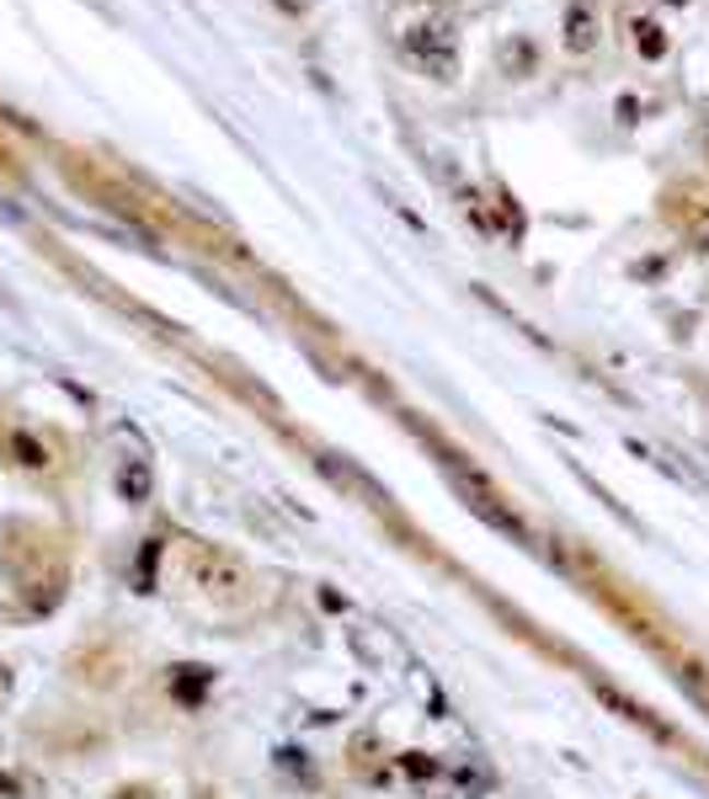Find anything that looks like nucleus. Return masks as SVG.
<instances>
[{
	"label": "nucleus",
	"mask_w": 709,
	"mask_h": 799,
	"mask_svg": "<svg viewBox=\"0 0 709 799\" xmlns=\"http://www.w3.org/2000/svg\"><path fill=\"white\" fill-rule=\"evenodd\" d=\"M592 693H597V698H603V704H608V709H614L619 719H629V725H640L646 736H656V741H672V730H667V725H662V719H651L646 709H640V704H635V698H625V693H619L614 682H592Z\"/></svg>",
	"instance_id": "5"
},
{
	"label": "nucleus",
	"mask_w": 709,
	"mask_h": 799,
	"mask_svg": "<svg viewBox=\"0 0 709 799\" xmlns=\"http://www.w3.org/2000/svg\"><path fill=\"white\" fill-rule=\"evenodd\" d=\"M672 5H683V0H672Z\"/></svg>",
	"instance_id": "18"
},
{
	"label": "nucleus",
	"mask_w": 709,
	"mask_h": 799,
	"mask_svg": "<svg viewBox=\"0 0 709 799\" xmlns=\"http://www.w3.org/2000/svg\"><path fill=\"white\" fill-rule=\"evenodd\" d=\"M11 459H16L22 470H48V464H54V453H48L33 432H11Z\"/></svg>",
	"instance_id": "11"
},
{
	"label": "nucleus",
	"mask_w": 709,
	"mask_h": 799,
	"mask_svg": "<svg viewBox=\"0 0 709 799\" xmlns=\"http://www.w3.org/2000/svg\"><path fill=\"white\" fill-rule=\"evenodd\" d=\"M400 54L417 65L427 80H454L460 76V33L438 5H421L417 16L400 27Z\"/></svg>",
	"instance_id": "1"
},
{
	"label": "nucleus",
	"mask_w": 709,
	"mask_h": 799,
	"mask_svg": "<svg viewBox=\"0 0 709 799\" xmlns=\"http://www.w3.org/2000/svg\"><path fill=\"white\" fill-rule=\"evenodd\" d=\"M22 795V778L16 773H0V799H16Z\"/></svg>",
	"instance_id": "15"
},
{
	"label": "nucleus",
	"mask_w": 709,
	"mask_h": 799,
	"mask_svg": "<svg viewBox=\"0 0 709 799\" xmlns=\"http://www.w3.org/2000/svg\"><path fill=\"white\" fill-rule=\"evenodd\" d=\"M501 70H507V76L512 80H523V76H534V70H539V48H534V43L523 38V33H518V38H507L501 43Z\"/></svg>",
	"instance_id": "8"
},
{
	"label": "nucleus",
	"mask_w": 709,
	"mask_h": 799,
	"mask_svg": "<svg viewBox=\"0 0 709 799\" xmlns=\"http://www.w3.org/2000/svg\"><path fill=\"white\" fill-rule=\"evenodd\" d=\"M400 767H406V778H438V762L427 757V752H406Z\"/></svg>",
	"instance_id": "14"
},
{
	"label": "nucleus",
	"mask_w": 709,
	"mask_h": 799,
	"mask_svg": "<svg viewBox=\"0 0 709 799\" xmlns=\"http://www.w3.org/2000/svg\"><path fill=\"white\" fill-rule=\"evenodd\" d=\"M204 693H209V667H176V672H171V698H176V704L193 709Z\"/></svg>",
	"instance_id": "9"
},
{
	"label": "nucleus",
	"mask_w": 709,
	"mask_h": 799,
	"mask_svg": "<svg viewBox=\"0 0 709 799\" xmlns=\"http://www.w3.org/2000/svg\"><path fill=\"white\" fill-rule=\"evenodd\" d=\"M113 799H155V795H150L144 784H128V789H118V795H113Z\"/></svg>",
	"instance_id": "17"
},
{
	"label": "nucleus",
	"mask_w": 709,
	"mask_h": 799,
	"mask_svg": "<svg viewBox=\"0 0 709 799\" xmlns=\"http://www.w3.org/2000/svg\"><path fill=\"white\" fill-rule=\"evenodd\" d=\"M443 475H449V485L460 490V501L475 512L480 522H491V528H501L507 539H518V544H534V533H528V522L518 518L512 507H507V496H501V485L480 464H469L464 453H449L443 459Z\"/></svg>",
	"instance_id": "2"
},
{
	"label": "nucleus",
	"mask_w": 709,
	"mask_h": 799,
	"mask_svg": "<svg viewBox=\"0 0 709 799\" xmlns=\"http://www.w3.org/2000/svg\"><path fill=\"white\" fill-rule=\"evenodd\" d=\"M11 687H16V672H11V667H0V704L11 698Z\"/></svg>",
	"instance_id": "16"
},
{
	"label": "nucleus",
	"mask_w": 709,
	"mask_h": 799,
	"mask_svg": "<svg viewBox=\"0 0 709 799\" xmlns=\"http://www.w3.org/2000/svg\"><path fill=\"white\" fill-rule=\"evenodd\" d=\"M635 27V48H640V59H667V33H662V22H651V16H635L629 22Z\"/></svg>",
	"instance_id": "10"
},
{
	"label": "nucleus",
	"mask_w": 709,
	"mask_h": 799,
	"mask_svg": "<svg viewBox=\"0 0 709 799\" xmlns=\"http://www.w3.org/2000/svg\"><path fill=\"white\" fill-rule=\"evenodd\" d=\"M315 470H321V475H332L336 485L347 490V496H363V501H384V496H379V485H369V479L358 475L352 464H341L336 453H321V464H315Z\"/></svg>",
	"instance_id": "7"
},
{
	"label": "nucleus",
	"mask_w": 709,
	"mask_h": 799,
	"mask_svg": "<svg viewBox=\"0 0 709 799\" xmlns=\"http://www.w3.org/2000/svg\"><path fill=\"white\" fill-rule=\"evenodd\" d=\"M597 38H603L597 5H592V0H571V5H566V22H560V43H566V54H592Z\"/></svg>",
	"instance_id": "4"
},
{
	"label": "nucleus",
	"mask_w": 709,
	"mask_h": 799,
	"mask_svg": "<svg viewBox=\"0 0 709 799\" xmlns=\"http://www.w3.org/2000/svg\"><path fill=\"white\" fill-rule=\"evenodd\" d=\"M688 245L709 256V208H694V213H688Z\"/></svg>",
	"instance_id": "13"
},
{
	"label": "nucleus",
	"mask_w": 709,
	"mask_h": 799,
	"mask_svg": "<svg viewBox=\"0 0 709 799\" xmlns=\"http://www.w3.org/2000/svg\"><path fill=\"white\" fill-rule=\"evenodd\" d=\"M187 581H193V587H198V592H204L209 602H219V607H235V602L246 598L251 570L235 555H230V549L193 544V549H187Z\"/></svg>",
	"instance_id": "3"
},
{
	"label": "nucleus",
	"mask_w": 709,
	"mask_h": 799,
	"mask_svg": "<svg viewBox=\"0 0 709 799\" xmlns=\"http://www.w3.org/2000/svg\"><path fill=\"white\" fill-rule=\"evenodd\" d=\"M677 682L694 693V704H705V709H709V672H705V667H683V672H677Z\"/></svg>",
	"instance_id": "12"
},
{
	"label": "nucleus",
	"mask_w": 709,
	"mask_h": 799,
	"mask_svg": "<svg viewBox=\"0 0 709 799\" xmlns=\"http://www.w3.org/2000/svg\"><path fill=\"white\" fill-rule=\"evenodd\" d=\"M113 485H118V501H128V507H144V501L155 496V470H150L144 459H124V464H118V475H113Z\"/></svg>",
	"instance_id": "6"
}]
</instances>
